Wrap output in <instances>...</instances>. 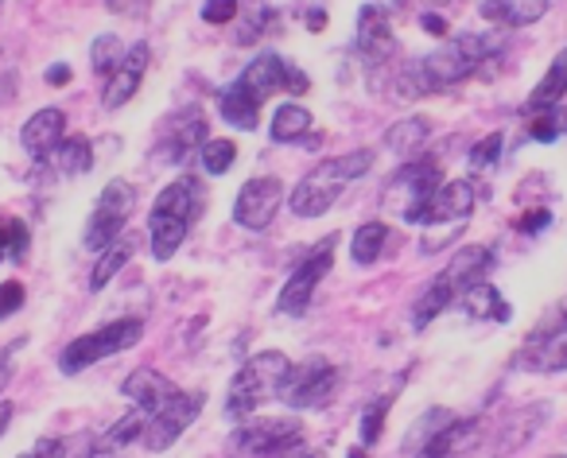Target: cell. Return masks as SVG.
Listing matches in <instances>:
<instances>
[{"label": "cell", "instance_id": "obj_1", "mask_svg": "<svg viewBox=\"0 0 567 458\" xmlns=\"http://www.w3.org/2000/svg\"><path fill=\"white\" fill-rule=\"evenodd\" d=\"M494 55H497V40H489V35H474V32L455 35V40H447L440 51H432V55L404 63V71L396 74V86H401L404 97L440 94V90L478 74L482 63Z\"/></svg>", "mask_w": 567, "mask_h": 458}, {"label": "cell", "instance_id": "obj_2", "mask_svg": "<svg viewBox=\"0 0 567 458\" xmlns=\"http://www.w3.org/2000/svg\"><path fill=\"white\" fill-rule=\"evenodd\" d=\"M373 159H378L373 148H358V152L331 156L319 167H311V171L300 179V187L292 190V214H300V218H319V214H327L342 195H347L350 183H358L365 171H370Z\"/></svg>", "mask_w": 567, "mask_h": 458}, {"label": "cell", "instance_id": "obj_3", "mask_svg": "<svg viewBox=\"0 0 567 458\" xmlns=\"http://www.w3.org/2000/svg\"><path fill=\"white\" fill-rule=\"evenodd\" d=\"M198 210H203V190L195 179H175L152 202V218H148V238H152V257L156 261H172L179 253V246L187 241L190 226H195Z\"/></svg>", "mask_w": 567, "mask_h": 458}, {"label": "cell", "instance_id": "obj_4", "mask_svg": "<svg viewBox=\"0 0 567 458\" xmlns=\"http://www.w3.org/2000/svg\"><path fill=\"white\" fill-rule=\"evenodd\" d=\"M486 269H489V249L486 246H466L458 249L455 257L447 261V269L427 284V292L416 300L412 308V323L416 326H427L440 311H447L451 303H458L474 284L486 280Z\"/></svg>", "mask_w": 567, "mask_h": 458}, {"label": "cell", "instance_id": "obj_5", "mask_svg": "<svg viewBox=\"0 0 567 458\" xmlns=\"http://www.w3.org/2000/svg\"><path fill=\"white\" fill-rule=\"evenodd\" d=\"M288 357L280 350H265V354L249 357L241 369L229 381V396H226V416L229 419H249L268 396H276L284 373H288Z\"/></svg>", "mask_w": 567, "mask_h": 458}, {"label": "cell", "instance_id": "obj_6", "mask_svg": "<svg viewBox=\"0 0 567 458\" xmlns=\"http://www.w3.org/2000/svg\"><path fill=\"white\" fill-rule=\"evenodd\" d=\"M141 339H144L141 319H117V323H105L102 331L79 334V339L63 350V357H59V369H63L66 377H74V373H82V369H90V365L105 362V357L121 354V350L136 346Z\"/></svg>", "mask_w": 567, "mask_h": 458}, {"label": "cell", "instance_id": "obj_7", "mask_svg": "<svg viewBox=\"0 0 567 458\" xmlns=\"http://www.w3.org/2000/svg\"><path fill=\"white\" fill-rule=\"evenodd\" d=\"M133 210H136V187H133V183H128V179H110V183H105V190L97 195L94 214H90L86 249H94V253L110 249L113 241L121 238V229L128 226Z\"/></svg>", "mask_w": 567, "mask_h": 458}, {"label": "cell", "instance_id": "obj_8", "mask_svg": "<svg viewBox=\"0 0 567 458\" xmlns=\"http://www.w3.org/2000/svg\"><path fill=\"white\" fill-rule=\"evenodd\" d=\"M334 388H339V369H334L331 362H323V357H311V362L288 365L276 396H280L288 408L308 412V408H323L334 396Z\"/></svg>", "mask_w": 567, "mask_h": 458}, {"label": "cell", "instance_id": "obj_9", "mask_svg": "<svg viewBox=\"0 0 567 458\" xmlns=\"http://www.w3.org/2000/svg\"><path fill=\"white\" fill-rule=\"evenodd\" d=\"M303 439V424L288 416H272V419H257V424H245L234 431L229 447L234 455L245 458H288Z\"/></svg>", "mask_w": 567, "mask_h": 458}, {"label": "cell", "instance_id": "obj_10", "mask_svg": "<svg viewBox=\"0 0 567 458\" xmlns=\"http://www.w3.org/2000/svg\"><path fill=\"white\" fill-rule=\"evenodd\" d=\"M440 183L443 179H440V167H435V159H412V164H404L401 171L385 183V195H381V202H385L389 210L401 214L404 221H420L427 198H432V190L440 187Z\"/></svg>", "mask_w": 567, "mask_h": 458}, {"label": "cell", "instance_id": "obj_11", "mask_svg": "<svg viewBox=\"0 0 567 458\" xmlns=\"http://www.w3.org/2000/svg\"><path fill=\"white\" fill-rule=\"evenodd\" d=\"M334 246H339V238L331 233L323 246H316L300 264H296V272L288 277V284H284L280 300H276V311H280V315H303V311L311 308L316 288L323 284V277L334 264Z\"/></svg>", "mask_w": 567, "mask_h": 458}, {"label": "cell", "instance_id": "obj_12", "mask_svg": "<svg viewBox=\"0 0 567 458\" xmlns=\"http://www.w3.org/2000/svg\"><path fill=\"white\" fill-rule=\"evenodd\" d=\"M203 408H206V393H175L172 400H167L164 408L156 412V416H148L141 443L152 450V455L175 447V443H179V435L187 431L190 424H195Z\"/></svg>", "mask_w": 567, "mask_h": 458}, {"label": "cell", "instance_id": "obj_13", "mask_svg": "<svg viewBox=\"0 0 567 458\" xmlns=\"http://www.w3.org/2000/svg\"><path fill=\"white\" fill-rule=\"evenodd\" d=\"M474 198H478V190H474L471 179H443L440 187L432 190V198H427L424 214H420V226H424L427 233H435V229L455 233V229H463L466 218H471Z\"/></svg>", "mask_w": 567, "mask_h": 458}, {"label": "cell", "instance_id": "obj_14", "mask_svg": "<svg viewBox=\"0 0 567 458\" xmlns=\"http://www.w3.org/2000/svg\"><path fill=\"white\" fill-rule=\"evenodd\" d=\"M241 82L245 90H249L252 97H257L260 105H265L268 94H276V90H288V94H308V74H300L296 66H288L280 55H272V51H260V55H252V63L241 71Z\"/></svg>", "mask_w": 567, "mask_h": 458}, {"label": "cell", "instance_id": "obj_15", "mask_svg": "<svg viewBox=\"0 0 567 458\" xmlns=\"http://www.w3.org/2000/svg\"><path fill=\"white\" fill-rule=\"evenodd\" d=\"M280 202H284V183L276 179V175H257V179H249L241 190H237L234 221L241 229H252V233H260V229L272 226Z\"/></svg>", "mask_w": 567, "mask_h": 458}, {"label": "cell", "instance_id": "obj_16", "mask_svg": "<svg viewBox=\"0 0 567 458\" xmlns=\"http://www.w3.org/2000/svg\"><path fill=\"white\" fill-rule=\"evenodd\" d=\"M354 48L370 71H378V66L396 51L393 24H389V17H385L381 4H362V12H358V28H354Z\"/></svg>", "mask_w": 567, "mask_h": 458}, {"label": "cell", "instance_id": "obj_17", "mask_svg": "<svg viewBox=\"0 0 567 458\" xmlns=\"http://www.w3.org/2000/svg\"><path fill=\"white\" fill-rule=\"evenodd\" d=\"M148 43H133V48L125 51V59H121L117 71L105 79V90H102V105L105 110H121V105H128L136 97V90H141L144 82V71H148Z\"/></svg>", "mask_w": 567, "mask_h": 458}, {"label": "cell", "instance_id": "obj_18", "mask_svg": "<svg viewBox=\"0 0 567 458\" xmlns=\"http://www.w3.org/2000/svg\"><path fill=\"white\" fill-rule=\"evenodd\" d=\"M121 393L136 404V412H144V416H156V412L164 408V404L172 400L179 388H175V381H167L159 369L141 365V369H133L125 381H121Z\"/></svg>", "mask_w": 567, "mask_h": 458}, {"label": "cell", "instance_id": "obj_19", "mask_svg": "<svg viewBox=\"0 0 567 458\" xmlns=\"http://www.w3.org/2000/svg\"><path fill=\"white\" fill-rule=\"evenodd\" d=\"M66 136V113L63 110H40L35 117H28V125L20 128V144L32 159H48L59 148V140Z\"/></svg>", "mask_w": 567, "mask_h": 458}, {"label": "cell", "instance_id": "obj_20", "mask_svg": "<svg viewBox=\"0 0 567 458\" xmlns=\"http://www.w3.org/2000/svg\"><path fill=\"white\" fill-rule=\"evenodd\" d=\"M551 0H482L478 17L497 28H528L548 12Z\"/></svg>", "mask_w": 567, "mask_h": 458}, {"label": "cell", "instance_id": "obj_21", "mask_svg": "<svg viewBox=\"0 0 567 458\" xmlns=\"http://www.w3.org/2000/svg\"><path fill=\"white\" fill-rule=\"evenodd\" d=\"M203 144H206V117L203 113H187V117L175 121L172 136L164 140V159L167 164H179V159H187Z\"/></svg>", "mask_w": 567, "mask_h": 458}, {"label": "cell", "instance_id": "obj_22", "mask_svg": "<svg viewBox=\"0 0 567 458\" xmlns=\"http://www.w3.org/2000/svg\"><path fill=\"white\" fill-rule=\"evenodd\" d=\"M564 94H567V48L551 59V66H548V74L540 79V86L528 94V102H525L528 117H533V113H540V110H551V105H559V102H564Z\"/></svg>", "mask_w": 567, "mask_h": 458}, {"label": "cell", "instance_id": "obj_23", "mask_svg": "<svg viewBox=\"0 0 567 458\" xmlns=\"http://www.w3.org/2000/svg\"><path fill=\"white\" fill-rule=\"evenodd\" d=\"M548 419V404H528V408L513 412L509 419H505L502 427V439H497V455H505V450H517L520 443L528 439V435H536V427Z\"/></svg>", "mask_w": 567, "mask_h": 458}, {"label": "cell", "instance_id": "obj_24", "mask_svg": "<svg viewBox=\"0 0 567 458\" xmlns=\"http://www.w3.org/2000/svg\"><path fill=\"white\" fill-rule=\"evenodd\" d=\"M43 164H51L59 175H71V179H74V175H86L90 167H94V152H90L86 136H63V140H59V148L51 152Z\"/></svg>", "mask_w": 567, "mask_h": 458}, {"label": "cell", "instance_id": "obj_25", "mask_svg": "<svg viewBox=\"0 0 567 458\" xmlns=\"http://www.w3.org/2000/svg\"><path fill=\"white\" fill-rule=\"evenodd\" d=\"M257 117H260V102L241 86V82H234V86L221 94V121L249 133V128H257Z\"/></svg>", "mask_w": 567, "mask_h": 458}, {"label": "cell", "instance_id": "obj_26", "mask_svg": "<svg viewBox=\"0 0 567 458\" xmlns=\"http://www.w3.org/2000/svg\"><path fill=\"white\" fill-rule=\"evenodd\" d=\"M385 241H389V226L385 221H365V226L354 229V241H350V261L370 269V264L381 261L385 253Z\"/></svg>", "mask_w": 567, "mask_h": 458}, {"label": "cell", "instance_id": "obj_27", "mask_svg": "<svg viewBox=\"0 0 567 458\" xmlns=\"http://www.w3.org/2000/svg\"><path fill=\"white\" fill-rule=\"evenodd\" d=\"M133 253H136V238H117L110 249H102V257H97V264H94V277H90V288L102 292V288L133 261Z\"/></svg>", "mask_w": 567, "mask_h": 458}, {"label": "cell", "instance_id": "obj_28", "mask_svg": "<svg viewBox=\"0 0 567 458\" xmlns=\"http://www.w3.org/2000/svg\"><path fill=\"white\" fill-rule=\"evenodd\" d=\"M427 140V121L424 117H404L396 125L385 128V148L396 152V156H409V152L424 148Z\"/></svg>", "mask_w": 567, "mask_h": 458}, {"label": "cell", "instance_id": "obj_29", "mask_svg": "<svg viewBox=\"0 0 567 458\" xmlns=\"http://www.w3.org/2000/svg\"><path fill=\"white\" fill-rule=\"evenodd\" d=\"M311 128V113L303 110V105H280V110L272 113V125H268V136L272 140H280V144H288V140H300L303 133Z\"/></svg>", "mask_w": 567, "mask_h": 458}, {"label": "cell", "instance_id": "obj_30", "mask_svg": "<svg viewBox=\"0 0 567 458\" xmlns=\"http://www.w3.org/2000/svg\"><path fill=\"white\" fill-rule=\"evenodd\" d=\"M463 303H466V311L471 315H478V319H497V323H505L509 319V308H505V300H502V292H497L494 284H474L471 292L463 295Z\"/></svg>", "mask_w": 567, "mask_h": 458}, {"label": "cell", "instance_id": "obj_31", "mask_svg": "<svg viewBox=\"0 0 567 458\" xmlns=\"http://www.w3.org/2000/svg\"><path fill=\"white\" fill-rule=\"evenodd\" d=\"M144 424H148V416H144V412H128V416H121L117 424H113L110 431H105L102 439H97V455H110V450L128 447L133 439H141Z\"/></svg>", "mask_w": 567, "mask_h": 458}, {"label": "cell", "instance_id": "obj_32", "mask_svg": "<svg viewBox=\"0 0 567 458\" xmlns=\"http://www.w3.org/2000/svg\"><path fill=\"white\" fill-rule=\"evenodd\" d=\"M121 59H125V43L113 32L97 35V40L90 43V66H94V74H102V79H110V74L117 71Z\"/></svg>", "mask_w": 567, "mask_h": 458}, {"label": "cell", "instance_id": "obj_33", "mask_svg": "<svg viewBox=\"0 0 567 458\" xmlns=\"http://www.w3.org/2000/svg\"><path fill=\"white\" fill-rule=\"evenodd\" d=\"M528 133H533V140H540V144L559 140V136L567 133V110H564V105H551V110L533 113V121H528Z\"/></svg>", "mask_w": 567, "mask_h": 458}, {"label": "cell", "instance_id": "obj_34", "mask_svg": "<svg viewBox=\"0 0 567 458\" xmlns=\"http://www.w3.org/2000/svg\"><path fill=\"white\" fill-rule=\"evenodd\" d=\"M198 159H203L206 175H226L237 159V144L234 140H206L203 148H198Z\"/></svg>", "mask_w": 567, "mask_h": 458}, {"label": "cell", "instance_id": "obj_35", "mask_svg": "<svg viewBox=\"0 0 567 458\" xmlns=\"http://www.w3.org/2000/svg\"><path fill=\"white\" fill-rule=\"evenodd\" d=\"M28 253V226L24 221H0V261H9V257H24Z\"/></svg>", "mask_w": 567, "mask_h": 458}, {"label": "cell", "instance_id": "obj_36", "mask_svg": "<svg viewBox=\"0 0 567 458\" xmlns=\"http://www.w3.org/2000/svg\"><path fill=\"white\" fill-rule=\"evenodd\" d=\"M451 419H455V416H451L447 408H432V412H424V419H420V424H416V431H412L409 439H404V450H412V447L420 450L427 439H432L435 431H440V427H447Z\"/></svg>", "mask_w": 567, "mask_h": 458}, {"label": "cell", "instance_id": "obj_37", "mask_svg": "<svg viewBox=\"0 0 567 458\" xmlns=\"http://www.w3.org/2000/svg\"><path fill=\"white\" fill-rule=\"evenodd\" d=\"M389 408H393V396H378V400L370 404V408L362 412V443L365 447H373L381 435V424H385Z\"/></svg>", "mask_w": 567, "mask_h": 458}, {"label": "cell", "instance_id": "obj_38", "mask_svg": "<svg viewBox=\"0 0 567 458\" xmlns=\"http://www.w3.org/2000/svg\"><path fill=\"white\" fill-rule=\"evenodd\" d=\"M268 20H272V9H257V12H249V20H245V28H237V43H257L260 35L268 32Z\"/></svg>", "mask_w": 567, "mask_h": 458}, {"label": "cell", "instance_id": "obj_39", "mask_svg": "<svg viewBox=\"0 0 567 458\" xmlns=\"http://www.w3.org/2000/svg\"><path fill=\"white\" fill-rule=\"evenodd\" d=\"M234 17H237V0H206L203 4V24L221 28V24H234Z\"/></svg>", "mask_w": 567, "mask_h": 458}, {"label": "cell", "instance_id": "obj_40", "mask_svg": "<svg viewBox=\"0 0 567 458\" xmlns=\"http://www.w3.org/2000/svg\"><path fill=\"white\" fill-rule=\"evenodd\" d=\"M502 144H505L502 133H489L486 140H482L478 148L471 152V167H478V171H482V167H489L497 156H502Z\"/></svg>", "mask_w": 567, "mask_h": 458}, {"label": "cell", "instance_id": "obj_41", "mask_svg": "<svg viewBox=\"0 0 567 458\" xmlns=\"http://www.w3.org/2000/svg\"><path fill=\"white\" fill-rule=\"evenodd\" d=\"M20 303H24V284H20V280H4V284H0V319L17 315Z\"/></svg>", "mask_w": 567, "mask_h": 458}, {"label": "cell", "instance_id": "obj_42", "mask_svg": "<svg viewBox=\"0 0 567 458\" xmlns=\"http://www.w3.org/2000/svg\"><path fill=\"white\" fill-rule=\"evenodd\" d=\"M20 346H24V339L0 350V393H4V385H9V377H12V357L20 354Z\"/></svg>", "mask_w": 567, "mask_h": 458}, {"label": "cell", "instance_id": "obj_43", "mask_svg": "<svg viewBox=\"0 0 567 458\" xmlns=\"http://www.w3.org/2000/svg\"><path fill=\"white\" fill-rule=\"evenodd\" d=\"M43 79H48L51 86H66V82H71V66H66V63L48 66V74H43Z\"/></svg>", "mask_w": 567, "mask_h": 458}, {"label": "cell", "instance_id": "obj_44", "mask_svg": "<svg viewBox=\"0 0 567 458\" xmlns=\"http://www.w3.org/2000/svg\"><path fill=\"white\" fill-rule=\"evenodd\" d=\"M548 218H551L548 210H533L525 221H520V229H525V233H533V229H544V226H548Z\"/></svg>", "mask_w": 567, "mask_h": 458}, {"label": "cell", "instance_id": "obj_45", "mask_svg": "<svg viewBox=\"0 0 567 458\" xmlns=\"http://www.w3.org/2000/svg\"><path fill=\"white\" fill-rule=\"evenodd\" d=\"M424 28H427L432 35H447V24H443L440 17H424Z\"/></svg>", "mask_w": 567, "mask_h": 458}, {"label": "cell", "instance_id": "obj_46", "mask_svg": "<svg viewBox=\"0 0 567 458\" xmlns=\"http://www.w3.org/2000/svg\"><path fill=\"white\" fill-rule=\"evenodd\" d=\"M9 419H12V404H0V435L9 431Z\"/></svg>", "mask_w": 567, "mask_h": 458}, {"label": "cell", "instance_id": "obj_47", "mask_svg": "<svg viewBox=\"0 0 567 458\" xmlns=\"http://www.w3.org/2000/svg\"><path fill=\"white\" fill-rule=\"evenodd\" d=\"M404 4H409V0H393V9H404Z\"/></svg>", "mask_w": 567, "mask_h": 458}, {"label": "cell", "instance_id": "obj_48", "mask_svg": "<svg viewBox=\"0 0 567 458\" xmlns=\"http://www.w3.org/2000/svg\"><path fill=\"white\" fill-rule=\"evenodd\" d=\"M121 4H125V0H110V9H121Z\"/></svg>", "mask_w": 567, "mask_h": 458}, {"label": "cell", "instance_id": "obj_49", "mask_svg": "<svg viewBox=\"0 0 567 458\" xmlns=\"http://www.w3.org/2000/svg\"><path fill=\"white\" fill-rule=\"evenodd\" d=\"M20 458H40V455H35V450H32V455H20Z\"/></svg>", "mask_w": 567, "mask_h": 458}, {"label": "cell", "instance_id": "obj_50", "mask_svg": "<svg viewBox=\"0 0 567 458\" xmlns=\"http://www.w3.org/2000/svg\"><path fill=\"white\" fill-rule=\"evenodd\" d=\"M288 458H292V455H288ZM296 458H311V455H296Z\"/></svg>", "mask_w": 567, "mask_h": 458}, {"label": "cell", "instance_id": "obj_51", "mask_svg": "<svg viewBox=\"0 0 567 458\" xmlns=\"http://www.w3.org/2000/svg\"><path fill=\"white\" fill-rule=\"evenodd\" d=\"M548 458H567V455H548Z\"/></svg>", "mask_w": 567, "mask_h": 458}]
</instances>
